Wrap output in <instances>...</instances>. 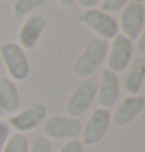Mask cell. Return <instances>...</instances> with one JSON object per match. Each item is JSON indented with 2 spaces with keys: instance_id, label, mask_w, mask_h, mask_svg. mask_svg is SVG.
I'll return each mask as SVG.
<instances>
[{
  "instance_id": "6da1fadb",
  "label": "cell",
  "mask_w": 145,
  "mask_h": 152,
  "mask_svg": "<svg viewBox=\"0 0 145 152\" xmlns=\"http://www.w3.org/2000/svg\"><path fill=\"white\" fill-rule=\"evenodd\" d=\"M108 42L103 39H91L86 44V47L81 50L80 56L75 59L73 62V75L80 79H86L91 78V75L98 68V65L103 62V59L108 54Z\"/></svg>"
},
{
  "instance_id": "7a4b0ae2",
  "label": "cell",
  "mask_w": 145,
  "mask_h": 152,
  "mask_svg": "<svg viewBox=\"0 0 145 152\" xmlns=\"http://www.w3.org/2000/svg\"><path fill=\"white\" fill-rule=\"evenodd\" d=\"M97 88H98V81L94 78L81 79L80 84L72 90L66 102V110L69 116L78 118L84 115L89 107L92 106L94 99L97 98Z\"/></svg>"
},
{
  "instance_id": "3957f363",
  "label": "cell",
  "mask_w": 145,
  "mask_h": 152,
  "mask_svg": "<svg viewBox=\"0 0 145 152\" xmlns=\"http://www.w3.org/2000/svg\"><path fill=\"white\" fill-rule=\"evenodd\" d=\"M0 58L13 81H25L30 75V64L24 48L19 44L6 42L0 45Z\"/></svg>"
},
{
  "instance_id": "277c9868",
  "label": "cell",
  "mask_w": 145,
  "mask_h": 152,
  "mask_svg": "<svg viewBox=\"0 0 145 152\" xmlns=\"http://www.w3.org/2000/svg\"><path fill=\"white\" fill-rule=\"evenodd\" d=\"M78 22L92 30L97 34V37L106 42L119 34V23L115 22V19L103 12L101 10H86L78 16Z\"/></svg>"
},
{
  "instance_id": "5b68a950",
  "label": "cell",
  "mask_w": 145,
  "mask_h": 152,
  "mask_svg": "<svg viewBox=\"0 0 145 152\" xmlns=\"http://www.w3.org/2000/svg\"><path fill=\"white\" fill-rule=\"evenodd\" d=\"M42 129L48 140H73L81 134L83 124L73 116L56 115L45 120Z\"/></svg>"
},
{
  "instance_id": "8992f818",
  "label": "cell",
  "mask_w": 145,
  "mask_h": 152,
  "mask_svg": "<svg viewBox=\"0 0 145 152\" xmlns=\"http://www.w3.org/2000/svg\"><path fill=\"white\" fill-rule=\"evenodd\" d=\"M109 126H111V113L108 109H95L91 113L86 126H83L81 135H83V144L86 146H94L98 144L103 138L106 137Z\"/></svg>"
},
{
  "instance_id": "52a82bcc",
  "label": "cell",
  "mask_w": 145,
  "mask_h": 152,
  "mask_svg": "<svg viewBox=\"0 0 145 152\" xmlns=\"http://www.w3.org/2000/svg\"><path fill=\"white\" fill-rule=\"evenodd\" d=\"M133 53H134L133 42L129 39H127L125 36H122V34H117L112 39L111 47L108 48V54H106L108 70L115 75L122 73L131 62Z\"/></svg>"
},
{
  "instance_id": "ba28073f",
  "label": "cell",
  "mask_w": 145,
  "mask_h": 152,
  "mask_svg": "<svg viewBox=\"0 0 145 152\" xmlns=\"http://www.w3.org/2000/svg\"><path fill=\"white\" fill-rule=\"evenodd\" d=\"M45 118H47V106L44 102H33V104L27 106L24 110H20L19 113L13 115L8 123L13 129H16V132L25 134L36 129Z\"/></svg>"
},
{
  "instance_id": "9c48e42d",
  "label": "cell",
  "mask_w": 145,
  "mask_h": 152,
  "mask_svg": "<svg viewBox=\"0 0 145 152\" xmlns=\"http://www.w3.org/2000/svg\"><path fill=\"white\" fill-rule=\"evenodd\" d=\"M144 20H145V8L142 3L129 2L122 11L120 16V31L123 33L129 40H134L139 37V34L144 28Z\"/></svg>"
},
{
  "instance_id": "30bf717a",
  "label": "cell",
  "mask_w": 145,
  "mask_h": 152,
  "mask_svg": "<svg viewBox=\"0 0 145 152\" xmlns=\"http://www.w3.org/2000/svg\"><path fill=\"white\" fill-rule=\"evenodd\" d=\"M142 112H145V98L129 95L115 106L114 113L111 115V123H114L117 127H125L133 123L136 116H139Z\"/></svg>"
},
{
  "instance_id": "8fae6325",
  "label": "cell",
  "mask_w": 145,
  "mask_h": 152,
  "mask_svg": "<svg viewBox=\"0 0 145 152\" xmlns=\"http://www.w3.org/2000/svg\"><path fill=\"white\" fill-rule=\"evenodd\" d=\"M119 92H120V84L117 75L109 70H105L101 73L98 88H97V99H98L100 107L108 110L114 107L117 98H119Z\"/></svg>"
},
{
  "instance_id": "7c38bea8",
  "label": "cell",
  "mask_w": 145,
  "mask_h": 152,
  "mask_svg": "<svg viewBox=\"0 0 145 152\" xmlns=\"http://www.w3.org/2000/svg\"><path fill=\"white\" fill-rule=\"evenodd\" d=\"M45 30V19L41 14H33L22 23L19 30V44L22 48H33Z\"/></svg>"
},
{
  "instance_id": "4fadbf2b",
  "label": "cell",
  "mask_w": 145,
  "mask_h": 152,
  "mask_svg": "<svg viewBox=\"0 0 145 152\" xmlns=\"http://www.w3.org/2000/svg\"><path fill=\"white\" fill-rule=\"evenodd\" d=\"M19 104L20 96L14 81L10 78H0V112L14 113Z\"/></svg>"
},
{
  "instance_id": "5bb4252c",
  "label": "cell",
  "mask_w": 145,
  "mask_h": 152,
  "mask_svg": "<svg viewBox=\"0 0 145 152\" xmlns=\"http://www.w3.org/2000/svg\"><path fill=\"white\" fill-rule=\"evenodd\" d=\"M145 79V58H137L133 64H131V68L125 78V90L131 95H136L141 90L142 82Z\"/></svg>"
},
{
  "instance_id": "9a60e30c",
  "label": "cell",
  "mask_w": 145,
  "mask_h": 152,
  "mask_svg": "<svg viewBox=\"0 0 145 152\" xmlns=\"http://www.w3.org/2000/svg\"><path fill=\"white\" fill-rule=\"evenodd\" d=\"M2 152H28V138L19 132L10 135Z\"/></svg>"
},
{
  "instance_id": "2e32d148",
  "label": "cell",
  "mask_w": 145,
  "mask_h": 152,
  "mask_svg": "<svg viewBox=\"0 0 145 152\" xmlns=\"http://www.w3.org/2000/svg\"><path fill=\"white\" fill-rule=\"evenodd\" d=\"M45 3V0H16L13 5V12L17 17H24L30 12L36 11Z\"/></svg>"
},
{
  "instance_id": "e0dca14e",
  "label": "cell",
  "mask_w": 145,
  "mask_h": 152,
  "mask_svg": "<svg viewBox=\"0 0 145 152\" xmlns=\"http://www.w3.org/2000/svg\"><path fill=\"white\" fill-rule=\"evenodd\" d=\"M129 3V0H101V11L106 14H114V12L122 11Z\"/></svg>"
},
{
  "instance_id": "ac0fdd59",
  "label": "cell",
  "mask_w": 145,
  "mask_h": 152,
  "mask_svg": "<svg viewBox=\"0 0 145 152\" xmlns=\"http://www.w3.org/2000/svg\"><path fill=\"white\" fill-rule=\"evenodd\" d=\"M30 152H53L52 151V143L47 137H38L33 141Z\"/></svg>"
},
{
  "instance_id": "d6986e66",
  "label": "cell",
  "mask_w": 145,
  "mask_h": 152,
  "mask_svg": "<svg viewBox=\"0 0 145 152\" xmlns=\"http://www.w3.org/2000/svg\"><path fill=\"white\" fill-rule=\"evenodd\" d=\"M58 152H84V144L78 140H69Z\"/></svg>"
},
{
  "instance_id": "ffe728a7",
  "label": "cell",
  "mask_w": 145,
  "mask_h": 152,
  "mask_svg": "<svg viewBox=\"0 0 145 152\" xmlns=\"http://www.w3.org/2000/svg\"><path fill=\"white\" fill-rule=\"evenodd\" d=\"M10 137V126L3 121H0V152L3 151V146Z\"/></svg>"
},
{
  "instance_id": "44dd1931",
  "label": "cell",
  "mask_w": 145,
  "mask_h": 152,
  "mask_svg": "<svg viewBox=\"0 0 145 152\" xmlns=\"http://www.w3.org/2000/svg\"><path fill=\"white\" fill-rule=\"evenodd\" d=\"M133 48H134V51L136 53H139V54H145V31H142L141 34H139V37H137V42H136V45H133Z\"/></svg>"
},
{
  "instance_id": "7402d4cb",
  "label": "cell",
  "mask_w": 145,
  "mask_h": 152,
  "mask_svg": "<svg viewBox=\"0 0 145 152\" xmlns=\"http://www.w3.org/2000/svg\"><path fill=\"white\" fill-rule=\"evenodd\" d=\"M100 2L101 0H78V5L84 10H94V6Z\"/></svg>"
},
{
  "instance_id": "603a6c76",
  "label": "cell",
  "mask_w": 145,
  "mask_h": 152,
  "mask_svg": "<svg viewBox=\"0 0 145 152\" xmlns=\"http://www.w3.org/2000/svg\"><path fill=\"white\" fill-rule=\"evenodd\" d=\"M56 2H58L59 6H63V8H67V6H70V5L75 2V0H56Z\"/></svg>"
},
{
  "instance_id": "cb8c5ba5",
  "label": "cell",
  "mask_w": 145,
  "mask_h": 152,
  "mask_svg": "<svg viewBox=\"0 0 145 152\" xmlns=\"http://www.w3.org/2000/svg\"><path fill=\"white\" fill-rule=\"evenodd\" d=\"M134 2H137V3H142V5H144V3H145V0H134Z\"/></svg>"
}]
</instances>
